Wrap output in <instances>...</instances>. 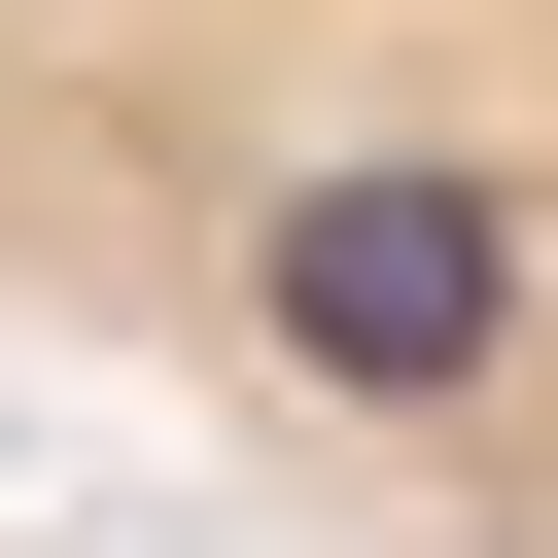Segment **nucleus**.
<instances>
[{
    "label": "nucleus",
    "instance_id": "nucleus-1",
    "mask_svg": "<svg viewBox=\"0 0 558 558\" xmlns=\"http://www.w3.org/2000/svg\"><path fill=\"white\" fill-rule=\"evenodd\" d=\"M0 314L558 558V0H0Z\"/></svg>",
    "mask_w": 558,
    "mask_h": 558
}]
</instances>
